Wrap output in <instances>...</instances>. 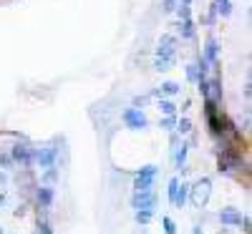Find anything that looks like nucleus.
Listing matches in <instances>:
<instances>
[{
  "instance_id": "nucleus-1",
  "label": "nucleus",
  "mask_w": 252,
  "mask_h": 234,
  "mask_svg": "<svg viewBox=\"0 0 252 234\" xmlns=\"http://www.w3.org/2000/svg\"><path fill=\"white\" fill-rule=\"evenodd\" d=\"M209 197H212V179L209 176H199L194 184H189V199L197 209H204L209 204Z\"/></svg>"
},
{
  "instance_id": "nucleus-2",
  "label": "nucleus",
  "mask_w": 252,
  "mask_h": 234,
  "mask_svg": "<svg viewBox=\"0 0 252 234\" xmlns=\"http://www.w3.org/2000/svg\"><path fill=\"white\" fill-rule=\"evenodd\" d=\"M157 174H159V166H157V164L141 166L139 172L134 174V191H152V189H154Z\"/></svg>"
},
{
  "instance_id": "nucleus-3",
  "label": "nucleus",
  "mask_w": 252,
  "mask_h": 234,
  "mask_svg": "<svg viewBox=\"0 0 252 234\" xmlns=\"http://www.w3.org/2000/svg\"><path fill=\"white\" fill-rule=\"evenodd\" d=\"M121 123L126 126V129H131V131H144V129H149V118H146V114H144L141 109H136V106L121 111Z\"/></svg>"
},
{
  "instance_id": "nucleus-4",
  "label": "nucleus",
  "mask_w": 252,
  "mask_h": 234,
  "mask_svg": "<svg viewBox=\"0 0 252 234\" xmlns=\"http://www.w3.org/2000/svg\"><path fill=\"white\" fill-rule=\"evenodd\" d=\"M8 154L13 156L15 164H20L23 169H31V166H33V146H31L28 141H15V144L10 146Z\"/></svg>"
},
{
  "instance_id": "nucleus-5",
  "label": "nucleus",
  "mask_w": 252,
  "mask_h": 234,
  "mask_svg": "<svg viewBox=\"0 0 252 234\" xmlns=\"http://www.w3.org/2000/svg\"><path fill=\"white\" fill-rule=\"evenodd\" d=\"M58 159V148L56 146H46V148H33V164L40 169H48L53 166Z\"/></svg>"
},
{
  "instance_id": "nucleus-6",
  "label": "nucleus",
  "mask_w": 252,
  "mask_h": 234,
  "mask_svg": "<svg viewBox=\"0 0 252 234\" xmlns=\"http://www.w3.org/2000/svg\"><path fill=\"white\" fill-rule=\"evenodd\" d=\"M177 46H179V38L172 35V33H164L157 43V51L154 56H169V58H177Z\"/></svg>"
},
{
  "instance_id": "nucleus-7",
  "label": "nucleus",
  "mask_w": 252,
  "mask_h": 234,
  "mask_svg": "<svg viewBox=\"0 0 252 234\" xmlns=\"http://www.w3.org/2000/svg\"><path fill=\"white\" fill-rule=\"evenodd\" d=\"M129 204L131 209H157V194L154 191H134Z\"/></svg>"
},
{
  "instance_id": "nucleus-8",
  "label": "nucleus",
  "mask_w": 252,
  "mask_h": 234,
  "mask_svg": "<svg viewBox=\"0 0 252 234\" xmlns=\"http://www.w3.org/2000/svg\"><path fill=\"white\" fill-rule=\"evenodd\" d=\"M35 202H38L40 209H51L53 202H56V189L48 186V184H40V186L35 189Z\"/></svg>"
},
{
  "instance_id": "nucleus-9",
  "label": "nucleus",
  "mask_w": 252,
  "mask_h": 234,
  "mask_svg": "<svg viewBox=\"0 0 252 234\" xmlns=\"http://www.w3.org/2000/svg\"><path fill=\"white\" fill-rule=\"evenodd\" d=\"M217 219H220V224H222V227H240L242 211H240V209H235V206H224V209H220Z\"/></svg>"
},
{
  "instance_id": "nucleus-10",
  "label": "nucleus",
  "mask_w": 252,
  "mask_h": 234,
  "mask_svg": "<svg viewBox=\"0 0 252 234\" xmlns=\"http://www.w3.org/2000/svg\"><path fill=\"white\" fill-rule=\"evenodd\" d=\"M202 58L209 63V66H220V43H217V38H212V35L207 38Z\"/></svg>"
},
{
  "instance_id": "nucleus-11",
  "label": "nucleus",
  "mask_w": 252,
  "mask_h": 234,
  "mask_svg": "<svg viewBox=\"0 0 252 234\" xmlns=\"http://www.w3.org/2000/svg\"><path fill=\"white\" fill-rule=\"evenodd\" d=\"M187 154H189V144H187V141H179V144L172 148V159H174V166H177V169L187 166Z\"/></svg>"
},
{
  "instance_id": "nucleus-12",
  "label": "nucleus",
  "mask_w": 252,
  "mask_h": 234,
  "mask_svg": "<svg viewBox=\"0 0 252 234\" xmlns=\"http://www.w3.org/2000/svg\"><path fill=\"white\" fill-rule=\"evenodd\" d=\"M179 35H182V40H192L194 35H197V26H194V20L192 18H184V20H179Z\"/></svg>"
},
{
  "instance_id": "nucleus-13",
  "label": "nucleus",
  "mask_w": 252,
  "mask_h": 234,
  "mask_svg": "<svg viewBox=\"0 0 252 234\" xmlns=\"http://www.w3.org/2000/svg\"><path fill=\"white\" fill-rule=\"evenodd\" d=\"M154 217H157L154 209H134V222L139 227H149L154 222Z\"/></svg>"
},
{
  "instance_id": "nucleus-14",
  "label": "nucleus",
  "mask_w": 252,
  "mask_h": 234,
  "mask_svg": "<svg viewBox=\"0 0 252 234\" xmlns=\"http://www.w3.org/2000/svg\"><path fill=\"white\" fill-rule=\"evenodd\" d=\"M187 199H189V181H179V186H177V194H174V204L172 206H177V209H184V204H187Z\"/></svg>"
},
{
  "instance_id": "nucleus-15",
  "label": "nucleus",
  "mask_w": 252,
  "mask_h": 234,
  "mask_svg": "<svg viewBox=\"0 0 252 234\" xmlns=\"http://www.w3.org/2000/svg\"><path fill=\"white\" fill-rule=\"evenodd\" d=\"M58 179H61V169L56 164L48 166V169H43V174H40V184H48V186H56Z\"/></svg>"
},
{
  "instance_id": "nucleus-16",
  "label": "nucleus",
  "mask_w": 252,
  "mask_h": 234,
  "mask_svg": "<svg viewBox=\"0 0 252 234\" xmlns=\"http://www.w3.org/2000/svg\"><path fill=\"white\" fill-rule=\"evenodd\" d=\"M157 109L164 114V116H177L179 114V106L172 101V98H159V103H157Z\"/></svg>"
},
{
  "instance_id": "nucleus-17",
  "label": "nucleus",
  "mask_w": 252,
  "mask_h": 234,
  "mask_svg": "<svg viewBox=\"0 0 252 234\" xmlns=\"http://www.w3.org/2000/svg\"><path fill=\"white\" fill-rule=\"evenodd\" d=\"M159 91H161V98H172V96H177L182 91V86H179L177 81H164L161 86H159Z\"/></svg>"
},
{
  "instance_id": "nucleus-18",
  "label": "nucleus",
  "mask_w": 252,
  "mask_h": 234,
  "mask_svg": "<svg viewBox=\"0 0 252 234\" xmlns=\"http://www.w3.org/2000/svg\"><path fill=\"white\" fill-rule=\"evenodd\" d=\"M177 58H169V56H154V68L157 71H172L174 68Z\"/></svg>"
},
{
  "instance_id": "nucleus-19",
  "label": "nucleus",
  "mask_w": 252,
  "mask_h": 234,
  "mask_svg": "<svg viewBox=\"0 0 252 234\" xmlns=\"http://www.w3.org/2000/svg\"><path fill=\"white\" fill-rule=\"evenodd\" d=\"M192 129H194V123H192V118H187V116H182V118H177V134L179 136H187V134H192Z\"/></svg>"
},
{
  "instance_id": "nucleus-20",
  "label": "nucleus",
  "mask_w": 252,
  "mask_h": 234,
  "mask_svg": "<svg viewBox=\"0 0 252 234\" xmlns=\"http://www.w3.org/2000/svg\"><path fill=\"white\" fill-rule=\"evenodd\" d=\"M215 8H217V18L232 15V3H229V0H215Z\"/></svg>"
},
{
  "instance_id": "nucleus-21",
  "label": "nucleus",
  "mask_w": 252,
  "mask_h": 234,
  "mask_svg": "<svg viewBox=\"0 0 252 234\" xmlns=\"http://www.w3.org/2000/svg\"><path fill=\"white\" fill-rule=\"evenodd\" d=\"M177 118H179V114H177V116H161V118H159V129L174 131V129H177Z\"/></svg>"
},
{
  "instance_id": "nucleus-22",
  "label": "nucleus",
  "mask_w": 252,
  "mask_h": 234,
  "mask_svg": "<svg viewBox=\"0 0 252 234\" xmlns=\"http://www.w3.org/2000/svg\"><path fill=\"white\" fill-rule=\"evenodd\" d=\"M177 186H179V176H172V179H169V186H166V199H169V204H174Z\"/></svg>"
},
{
  "instance_id": "nucleus-23",
  "label": "nucleus",
  "mask_w": 252,
  "mask_h": 234,
  "mask_svg": "<svg viewBox=\"0 0 252 234\" xmlns=\"http://www.w3.org/2000/svg\"><path fill=\"white\" fill-rule=\"evenodd\" d=\"M184 71H187V81H189V83H197V81H199V68H197V63H189Z\"/></svg>"
},
{
  "instance_id": "nucleus-24",
  "label": "nucleus",
  "mask_w": 252,
  "mask_h": 234,
  "mask_svg": "<svg viewBox=\"0 0 252 234\" xmlns=\"http://www.w3.org/2000/svg\"><path fill=\"white\" fill-rule=\"evenodd\" d=\"M161 227H164V234H177V222L172 217H161Z\"/></svg>"
},
{
  "instance_id": "nucleus-25",
  "label": "nucleus",
  "mask_w": 252,
  "mask_h": 234,
  "mask_svg": "<svg viewBox=\"0 0 252 234\" xmlns=\"http://www.w3.org/2000/svg\"><path fill=\"white\" fill-rule=\"evenodd\" d=\"M197 91L202 98H209V78H199L197 81Z\"/></svg>"
},
{
  "instance_id": "nucleus-26",
  "label": "nucleus",
  "mask_w": 252,
  "mask_h": 234,
  "mask_svg": "<svg viewBox=\"0 0 252 234\" xmlns=\"http://www.w3.org/2000/svg\"><path fill=\"white\" fill-rule=\"evenodd\" d=\"M13 166H15V161H13V156L8 151L0 154V169H13Z\"/></svg>"
},
{
  "instance_id": "nucleus-27",
  "label": "nucleus",
  "mask_w": 252,
  "mask_h": 234,
  "mask_svg": "<svg viewBox=\"0 0 252 234\" xmlns=\"http://www.w3.org/2000/svg\"><path fill=\"white\" fill-rule=\"evenodd\" d=\"M33 234H53V229H51L48 222H38V227L33 229Z\"/></svg>"
},
{
  "instance_id": "nucleus-28",
  "label": "nucleus",
  "mask_w": 252,
  "mask_h": 234,
  "mask_svg": "<svg viewBox=\"0 0 252 234\" xmlns=\"http://www.w3.org/2000/svg\"><path fill=\"white\" fill-rule=\"evenodd\" d=\"M177 5H179L177 0H164V3H161V10H164L166 15H169V13H174V10H177Z\"/></svg>"
},
{
  "instance_id": "nucleus-29",
  "label": "nucleus",
  "mask_w": 252,
  "mask_h": 234,
  "mask_svg": "<svg viewBox=\"0 0 252 234\" xmlns=\"http://www.w3.org/2000/svg\"><path fill=\"white\" fill-rule=\"evenodd\" d=\"M149 98H152L149 93H146V96H136L131 106H136V109H139V106H141V109H144V106H146V103H149Z\"/></svg>"
},
{
  "instance_id": "nucleus-30",
  "label": "nucleus",
  "mask_w": 252,
  "mask_h": 234,
  "mask_svg": "<svg viewBox=\"0 0 252 234\" xmlns=\"http://www.w3.org/2000/svg\"><path fill=\"white\" fill-rule=\"evenodd\" d=\"M240 227H242V232H245V234H250V227H252V222H250V217H247V214H242V219H240Z\"/></svg>"
},
{
  "instance_id": "nucleus-31",
  "label": "nucleus",
  "mask_w": 252,
  "mask_h": 234,
  "mask_svg": "<svg viewBox=\"0 0 252 234\" xmlns=\"http://www.w3.org/2000/svg\"><path fill=\"white\" fill-rule=\"evenodd\" d=\"M242 96H245V101H250V96H252V83H250V81L245 83V88H242Z\"/></svg>"
},
{
  "instance_id": "nucleus-32",
  "label": "nucleus",
  "mask_w": 252,
  "mask_h": 234,
  "mask_svg": "<svg viewBox=\"0 0 252 234\" xmlns=\"http://www.w3.org/2000/svg\"><path fill=\"white\" fill-rule=\"evenodd\" d=\"M5 184H8V179H5V174H3V172H0V186H5Z\"/></svg>"
},
{
  "instance_id": "nucleus-33",
  "label": "nucleus",
  "mask_w": 252,
  "mask_h": 234,
  "mask_svg": "<svg viewBox=\"0 0 252 234\" xmlns=\"http://www.w3.org/2000/svg\"><path fill=\"white\" fill-rule=\"evenodd\" d=\"M192 234H204V232H202V227H194V229H192Z\"/></svg>"
},
{
  "instance_id": "nucleus-34",
  "label": "nucleus",
  "mask_w": 252,
  "mask_h": 234,
  "mask_svg": "<svg viewBox=\"0 0 252 234\" xmlns=\"http://www.w3.org/2000/svg\"><path fill=\"white\" fill-rule=\"evenodd\" d=\"M3 202H5V194H0V206H3Z\"/></svg>"
},
{
  "instance_id": "nucleus-35",
  "label": "nucleus",
  "mask_w": 252,
  "mask_h": 234,
  "mask_svg": "<svg viewBox=\"0 0 252 234\" xmlns=\"http://www.w3.org/2000/svg\"><path fill=\"white\" fill-rule=\"evenodd\" d=\"M177 3H192V0H177Z\"/></svg>"
},
{
  "instance_id": "nucleus-36",
  "label": "nucleus",
  "mask_w": 252,
  "mask_h": 234,
  "mask_svg": "<svg viewBox=\"0 0 252 234\" xmlns=\"http://www.w3.org/2000/svg\"><path fill=\"white\" fill-rule=\"evenodd\" d=\"M136 234H149V232H146V229H141V232H136Z\"/></svg>"
},
{
  "instance_id": "nucleus-37",
  "label": "nucleus",
  "mask_w": 252,
  "mask_h": 234,
  "mask_svg": "<svg viewBox=\"0 0 252 234\" xmlns=\"http://www.w3.org/2000/svg\"><path fill=\"white\" fill-rule=\"evenodd\" d=\"M220 234H229V232H220Z\"/></svg>"
},
{
  "instance_id": "nucleus-38",
  "label": "nucleus",
  "mask_w": 252,
  "mask_h": 234,
  "mask_svg": "<svg viewBox=\"0 0 252 234\" xmlns=\"http://www.w3.org/2000/svg\"><path fill=\"white\" fill-rule=\"evenodd\" d=\"M0 234H3V229H0Z\"/></svg>"
}]
</instances>
